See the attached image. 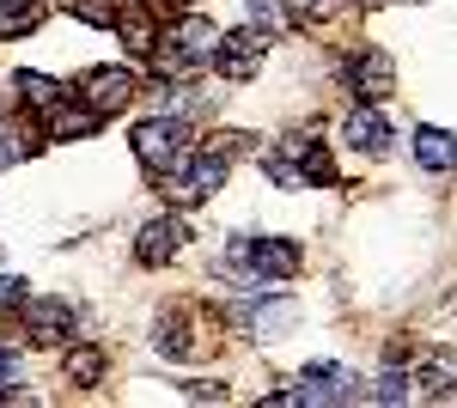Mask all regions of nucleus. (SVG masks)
Returning a JSON list of instances; mask_svg holds the SVG:
<instances>
[{
	"label": "nucleus",
	"mask_w": 457,
	"mask_h": 408,
	"mask_svg": "<svg viewBox=\"0 0 457 408\" xmlns=\"http://www.w3.org/2000/svg\"><path fill=\"white\" fill-rule=\"evenodd\" d=\"M262 171H269V177H275V183H281V189H305V171L293 165V159H287V153H269V159H262Z\"/></svg>",
	"instance_id": "412c9836"
},
{
	"label": "nucleus",
	"mask_w": 457,
	"mask_h": 408,
	"mask_svg": "<svg viewBox=\"0 0 457 408\" xmlns=\"http://www.w3.org/2000/svg\"><path fill=\"white\" fill-rule=\"evenodd\" d=\"M183 238H189V226H183L177 213H165V220H146V226H141V244H135V256H141L146 269H159V262H171L177 250H183Z\"/></svg>",
	"instance_id": "6e6552de"
},
{
	"label": "nucleus",
	"mask_w": 457,
	"mask_h": 408,
	"mask_svg": "<svg viewBox=\"0 0 457 408\" xmlns=\"http://www.w3.org/2000/svg\"><path fill=\"white\" fill-rule=\"evenodd\" d=\"M153 347L159 354H189V323H183V311H171V317H159V336H153Z\"/></svg>",
	"instance_id": "6ab92c4d"
},
{
	"label": "nucleus",
	"mask_w": 457,
	"mask_h": 408,
	"mask_svg": "<svg viewBox=\"0 0 457 408\" xmlns=\"http://www.w3.org/2000/svg\"><path fill=\"white\" fill-rule=\"evenodd\" d=\"M25 329H31V341L55 347V341L73 336V305L68 299H31V305H25Z\"/></svg>",
	"instance_id": "1a4fd4ad"
},
{
	"label": "nucleus",
	"mask_w": 457,
	"mask_h": 408,
	"mask_svg": "<svg viewBox=\"0 0 457 408\" xmlns=\"http://www.w3.org/2000/svg\"><path fill=\"white\" fill-rule=\"evenodd\" d=\"M62 372H68V384H98L104 378V354L86 341V347H68L62 354Z\"/></svg>",
	"instance_id": "dca6fc26"
},
{
	"label": "nucleus",
	"mask_w": 457,
	"mask_h": 408,
	"mask_svg": "<svg viewBox=\"0 0 457 408\" xmlns=\"http://www.w3.org/2000/svg\"><path fill=\"white\" fill-rule=\"evenodd\" d=\"M183 396H195V403H226V384H183Z\"/></svg>",
	"instance_id": "c85d7f7f"
},
{
	"label": "nucleus",
	"mask_w": 457,
	"mask_h": 408,
	"mask_svg": "<svg viewBox=\"0 0 457 408\" xmlns=\"http://www.w3.org/2000/svg\"><path fill=\"white\" fill-rule=\"evenodd\" d=\"M348 146H353V153H385V146H390L385 116H372V110H353V116H348Z\"/></svg>",
	"instance_id": "4468645a"
},
{
	"label": "nucleus",
	"mask_w": 457,
	"mask_h": 408,
	"mask_svg": "<svg viewBox=\"0 0 457 408\" xmlns=\"http://www.w3.org/2000/svg\"><path fill=\"white\" fill-rule=\"evenodd\" d=\"M220 25L202 19V12H183L171 31L159 37V49H153V68L159 73H189V68H208L213 55H220Z\"/></svg>",
	"instance_id": "f257e3e1"
},
{
	"label": "nucleus",
	"mask_w": 457,
	"mask_h": 408,
	"mask_svg": "<svg viewBox=\"0 0 457 408\" xmlns=\"http://www.w3.org/2000/svg\"><path fill=\"white\" fill-rule=\"evenodd\" d=\"M220 183H226V159H220V153H189V159H183V177L165 183V196H171V202H208Z\"/></svg>",
	"instance_id": "423d86ee"
},
{
	"label": "nucleus",
	"mask_w": 457,
	"mask_h": 408,
	"mask_svg": "<svg viewBox=\"0 0 457 408\" xmlns=\"http://www.w3.org/2000/svg\"><path fill=\"white\" fill-rule=\"evenodd\" d=\"M68 12L86 25H116V0H68Z\"/></svg>",
	"instance_id": "4be33fe9"
},
{
	"label": "nucleus",
	"mask_w": 457,
	"mask_h": 408,
	"mask_svg": "<svg viewBox=\"0 0 457 408\" xmlns=\"http://www.w3.org/2000/svg\"><path fill=\"white\" fill-rule=\"evenodd\" d=\"M49 116V140H79V135H92L104 116L92 110V104H55V110H43Z\"/></svg>",
	"instance_id": "f8f14e48"
},
{
	"label": "nucleus",
	"mask_w": 457,
	"mask_h": 408,
	"mask_svg": "<svg viewBox=\"0 0 457 408\" xmlns=\"http://www.w3.org/2000/svg\"><path fill=\"white\" fill-rule=\"evenodd\" d=\"M287 153H299V171H305V183H329V177H336L329 153H323L317 140H287Z\"/></svg>",
	"instance_id": "a211bd4d"
},
{
	"label": "nucleus",
	"mask_w": 457,
	"mask_h": 408,
	"mask_svg": "<svg viewBox=\"0 0 457 408\" xmlns=\"http://www.w3.org/2000/svg\"><path fill=\"white\" fill-rule=\"evenodd\" d=\"M79 98L92 104L98 116H110V110H122V104L135 98V73L129 68H92L79 79Z\"/></svg>",
	"instance_id": "0eeeda50"
},
{
	"label": "nucleus",
	"mask_w": 457,
	"mask_h": 408,
	"mask_svg": "<svg viewBox=\"0 0 457 408\" xmlns=\"http://www.w3.org/2000/svg\"><path fill=\"white\" fill-rule=\"evenodd\" d=\"M110 31H122L129 55H153V49H159V25H153V6H146V0H122Z\"/></svg>",
	"instance_id": "9d476101"
},
{
	"label": "nucleus",
	"mask_w": 457,
	"mask_h": 408,
	"mask_svg": "<svg viewBox=\"0 0 457 408\" xmlns=\"http://www.w3.org/2000/svg\"><path fill=\"white\" fill-rule=\"evenodd\" d=\"M12 305H31V293H25V280L0 274V311H12Z\"/></svg>",
	"instance_id": "bb28decb"
},
{
	"label": "nucleus",
	"mask_w": 457,
	"mask_h": 408,
	"mask_svg": "<svg viewBox=\"0 0 457 408\" xmlns=\"http://www.w3.org/2000/svg\"><path fill=\"white\" fill-rule=\"evenodd\" d=\"M415 159L427 171H452L457 165V135H445V129H415Z\"/></svg>",
	"instance_id": "ddd939ff"
},
{
	"label": "nucleus",
	"mask_w": 457,
	"mask_h": 408,
	"mask_svg": "<svg viewBox=\"0 0 457 408\" xmlns=\"http://www.w3.org/2000/svg\"><path fill=\"white\" fill-rule=\"evenodd\" d=\"M409 396H415V384H409L403 372H385L378 390H372V403H409Z\"/></svg>",
	"instance_id": "5701e85b"
},
{
	"label": "nucleus",
	"mask_w": 457,
	"mask_h": 408,
	"mask_svg": "<svg viewBox=\"0 0 457 408\" xmlns=\"http://www.w3.org/2000/svg\"><path fill=\"white\" fill-rule=\"evenodd\" d=\"M421 378L433 384V390H439V396H452V390H457V360H433Z\"/></svg>",
	"instance_id": "b1692460"
},
{
	"label": "nucleus",
	"mask_w": 457,
	"mask_h": 408,
	"mask_svg": "<svg viewBox=\"0 0 457 408\" xmlns=\"http://www.w3.org/2000/svg\"><path fill=\"white\" fill-rule=\"evenodd\" d=\"M250 19H262V31H275V25H287V0H245Z\"/></svg>",
	"instance_id": "393cba45"
},
{
	"label": "nucleus",
	"mask_w": 457,
	"mask_h": 408,
	"mask_svg": "<svg viewBox=\"0 0 457 408\" xmlns=\"http://www.w3.org/2000/svg\"><path fill=\"white\" fill-rule=\"evenodd\" d=\"M262 55H269V31L245 25V31H226V37H220V55H213V68L226 73V79H250V73L262 68Z\"/></svg>",
	"instance_id": "39448f33"
},
{
	"label": "nucleus",
	"mask_w": 457,
	"mask_h": 408,
	"mask_svg": "<svg viewBox=\"0 0 457 408\" xmlns=\"http://www.w3.org/2000/svg\"><path fill=\"white\" fill-rule=\"evenodd\" d=\"M19 384H25V360H19L12 347H0V403L19 396Z\"/></svg>",
	"instance_id": "aec40b11"
},
{
	"label": "nucleus",
	"mask_w": 457,
	"mask_h": 408,
	"mask_svg": "<svg viewBox=\"0 0 457 408\" xmlns=\"http://www.w3.org/2000/svg\"><path fill=\"white\" fill-rule=\"evenodd\" d=\"M299 19H323V12H336V0H287Z\"/></svg>",
	"instance_id": "cd10ccee"
},
{
	"label": "nucleus",
	"mask_w": 457,
	"mask_h": 408,
	"mask_svg": "<svg viewBox=\"0 0 457 408\" xmlns=\"http://www.w3.org/2000/svg\"><path fill=\"white\" fill-rule=\"evenodd\" d=\"M183 6H189V0H183Z\"/></svg>",
	"instance_id": "c756f323"
},
{
	"label": "nucleus",
	"mask_w": 457,
	"mask_h": 408,
	"mask_svg": "<svg viewBox=\"0 0 457 408\" xmlns=\"http://www.w3.org/2000/svg\"><path fill=\"white\" fill-rule=\"evenodd\" d=\"M37 25H43V6L37 0H0V43L37 31Z\"/></svg>",
	"instance_id": "2eb2a0df"
},
{
	"label": "nucleus",
	"mask_w": 457,
	"mask_h": 408,
	"mask_svg": "<svg viewBox=\"0 0 457 408\" xmlns=\"http://www.w3.org/2000/svg\"><path fill=\"white\" fill-rule=\"evenodd\" d=\"M12 86H19V98L31 104V110H55V104H62V86H55L49 73H31V68H25Z\"/></svg>",
	"instance_id": "f3484780"
},
{
	"label": "nucleus",
	"mask_w": 457,
	"mask_h": 408,
	"mask_svg": "<svg viewBox=\"0 0 457 408\" xmlns=\"http://www.w3.org/2000/svg\"><path fill=\"white\" fill-rule=\"evenodd\" d=\"M25 153H31V146H25V135H19V129H6V122H0V171H6V165H19V159H25Z\"/></svg>",
	"instance_id": "a878e982"
},
{
	"label": "nucleus",
	"mask_w": 457,
	"mask_h": 408,
	"mask_svg": "<svg viewBox=\"0 0 457 408\" xmlns=\"http://www.w3.org/2000/svg\"><path fill=\"white\" fill-rule=\"evenodd\" d=\"M232 262L250 269V293H269V280L299 274V244L293 238H238L232 244Z\"/></svg>",
	"instance_id": "7ed1b4c3"
},
{
	"label": "nucleus",
	"mask_w": 457,
	"mask_h": 408,
	"mask_svg": "<svg viewBox=\"0 0 457 408\" xmlns=\"http://www.w3.org/2000/svg\"><path fill=\"white\" fill-rule=\"evenodd\" d=\"M135 159H141L153 177H165L189 159V122L183 116H146L135 129Z\"/></svg>",
	"instance_id": "f03ea898"
},
{
	"label": "nucleus",
	"mask_w": 457,
	"mask_h": 408,
	"mask_svg": "<svg viewBox=\"0 0 457 408\" xmlns=\"http://www.w3.org/2000/svg\"><path fill=\"white\" fill-rule=\"evenodd\" d=\"M348 73H353V86H360V98H385L390 86H396V68H390L385 49H360Z\"/></svg>",
	"instance_id": "9b49d317"
},
{
	"label": "nucleus",
	"mask_w": 457,
	"mask_h": 408,
	"mask_svg": "<svg viewBox=\"0 0 457 408\" xmlns=\"http://www.w3.org/2000/svg\"><path fill=\"white\" fill-rule=\"evenodd\" d=\"M366 390H360V378L348 372V366H312V372L299 378V390H275L269 403L275 408H287V403H360Z\"/></svg>",
	"instance_id": "20e7f679"
}]
</instances>
